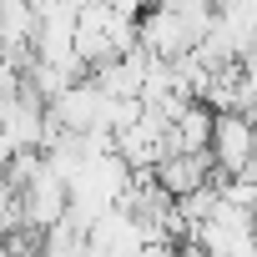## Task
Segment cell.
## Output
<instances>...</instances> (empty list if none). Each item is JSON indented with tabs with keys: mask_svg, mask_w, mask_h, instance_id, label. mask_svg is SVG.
<instances>
[{
	"mask_svg": "<svg viewBox=\"0 0 257 257\" xmlns=\"http://www.w3.org/2000/svg\"><path fill=\"white\" fill-rule=\"evenodd\" d=\"M217 172L237 177L252 157H257V126L247 111H212V142H207Z\"/></svg>",
	"mask_w": 257,
	"mask_h": 257,
	"instance_id": "cell-1",
	"label": "cell"
},
{
	"mask_svg": "<svg viewBox=\"0 0 257 257\" xmlns=\"http://www.w3.org/2000/svg\"><path fill=\"white\" fill-rule=\"evenodd\" d=\"M46 111H51L56 126H66V132H91V126H106V91L91 76H81L61 96H51Z\"/></svg>",
	"mask_w": 257,
	"mask_h": 257,
	"instance_id": "cell-2",
	"label": "cell"
},
{
	"mask_svg": "<svg viewBox=\"0 0 257 257\" xmlns=\"http://www.w3.org/2000/svg\"><path fill=\"white\" fill-rule=\"evenodd\" d=\"M137 41H142V51H147V56H162V61H172V56L192 51V36H187L182 11H177V6H157V0L137 16Z\"/></svg>",
	"mask_w": 257,
	"mask_h": 257,
	"instance_id": "cell-3",
	"label": "cell"
},
{
	"mask_svg": "<svg viewBox=\"0 0 257 257\" xmlns=\"http://www.w3.org/2000/svg\"><path fill=\"white\" fill-rule=\"evenodd\" d=\"M61 212H66V182L41 162V172L21 187V222L36 227V232H46L51 222H61Z\"/></svg>",
	"mask_w": 257,
	"mask_h": 257,
	"instance_id": "cell-4",
	"label": "cell"
},
{
	"mask_svg": "<svg viewBox=\"0 0 257 257\" xmlns=\"http://www.w3.org/2000/svg\"><path fill=\"white\" fill-rule=\"evenodd\" d=\"M212 172H217V162H212V152H207V147H202V152H162V162L152 167V177H157L172 197H182V192L202 187Z\"/></svg>",
	"mask_w": 257,
	"mask_h": 257,
	"instance_id": "cell-5",
	"label": "cell"
},
{
	"mask_svg": "<svg viewBox=\"0 0 257 257\" xmlns=\"http://www.w3.org/2000/svg\"><path fill=\"white\" fill-rule=\"evenodd\" d=\"M212 142V106L207 101H187L172 116V132H167V152H202Z\"/></svg>",
	"mask_w": 257,
	"mask_h": 257,
	"instance_id": "cell-6",
	"label": "cell"
},
{
	"mask_svg": "<svg viewBox=\"0 0 257 257\" xmlns=\"http://www.w3.org/2000/svg\"><path fill=\"white\" fill-rule=\"evenodd\" d=\"M162 257H207V252H202L192 237H182V242H167V247H162Z\"/></svg>",
	"mask_w": 257,
	"mask_h": 257,
	"instance_id": "cell-7",
	"label": "cell"
},
{
	"mask_svg": "<svg viewBox=\"0 0 257 257\" xmlns=\"http://www.w3.org/2000/svg\"><path fill=\"white\" fill-rule=\"evenodd\" d=\"M111 6H116V11H121V16H142V11H147V6H152V0H111Z\"/></svg>",
	"mask_w": 257,
	"mask_h": 257,
	"instance_id": "cell-8",
	"label": "cell"
}]
</instances>
